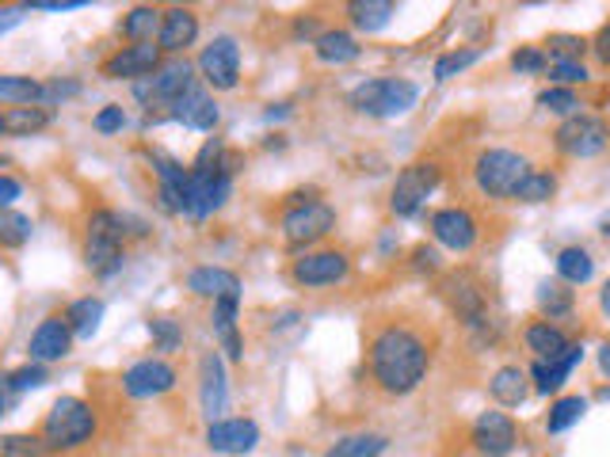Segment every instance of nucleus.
Returning a JSON list of instances; mask_svg holds the SVG:
<instances>
[{
    "instance_id": "1",
    "label": "nucleus",
    "mask_w": 610,
    "mask_h": 457,
    "mask_svg": "<svg viewBox=\"0 0 610 457\" xmlns=\"http://www.w3.org/2000/svg\"><path fill=\"white\" fill-rule=\"evenodd\" d=\"M370 373L393 396H405L427 373V344L412 328H382L370 339Z\"/></svg>"
},
{
    "instance_id": "2",
    "label": "nucleus",
    "mask_w": 610,
    "mask_h": 457,
    "mask_svg": "<svg viewBox=\"0 0 610 457\" xmlns=\"http://www.w3.org/2000/svg\"><path fill=\"white\" fill-rule=\"evenodd\" d=\"M127 237H145V221L130 218V214L115 210H96L88 218V237H85V263L96 274H115L122 268V244Z\"/></svg>"
},
{
    "instance_id": "3",
    "label": "nucleus",
    "mask_w": 610,
    "mask_h": 457,
    "mask_svg": "<svg viewBox=\"0 0 610 457\" xmlns=\"http://www.w3.org/2000/svg\"><path fill=\"white\" fill-rule=\"evenodd\" d=\"M92 435H96V412H92V404H85L80 396H62V401H54V409L46 412V420H43V431H39V438H43L51 454L80 450L85 443H92Z\"/></svg>"
},
{
    "instance_id": "4",
    "label": "nucleus",
    "mask_w": 610,
    "mask_h": 457,
    "mask_svg": "<svg viewBox=\"0 0 610 457\" xmlns=\"http://www.w3.org/2000/svg\"><path fill=\"white\" fill-rule=\"evenodd\" d=\"M473 176L477 187L489 198H511L519 183L531 176V164H526V156L511 153V149H484L473 164Z\"/></svg>"
},
{
    "instance_id": "5",
    "label": "nucleus",
    "mask_w": 610,
    "mask_h": 457,
    "mask_svg": "<svg viewBox=\"0 0 610 457\" xmlns=\"http://www.w3.org/2000/svg\"><path fill=\"white\" fill-rule=\"evenodd\" d=\"M420 88L412 80H397V77H378L367 80L351 91V107L362 115H374V119H393V115H405L412 104H416Z\"/></svg>"
},
{
    "instance_id": "6",
    "label": "nucleus",
    "mask_w": 610,
    "mask_h": 457,
    "mask_svg": "<svg viewBox=\"0 0 610 457\" xmlns=\"http://www.w3.org/2000/svg\"><path fill=\"white\" fill-rule=\"evenodd\" d=\"M557 149L565 156H576V161H588V156H599L607 149L610 141V130L603 119H596V115H568L565 122L557 127Z\"/></svg>"
},
{
    "instance_id": "7",
    "label": "nucleus",
    "mask_w": 610,
    "mask_h": 457,
    "mask_svg": "<svg viewBox=\"0 0 610 457\" xmlns=\"http://www.w3.org/2000/svg\"><path fill=\"white\" fill-rule=\"evenodd\" d=\"M195 88V73L187 62H172V65H161L153 77L138 80L134 91L145 107H172L176 99H184L187 91Z\"/></svg>"
},
{
    "instance_id": "8",
    "label": "nucleus",
    "mask_w": 610,
    "mask_h": 457,
    "mask_svg": "<svg viewBox=\"0 0 610 457\" xmlns=\"http://www.w3.org/2000/svg\"><path fill=\"white\" fill-rule=\"evenodd\" d=\"M336 229V210L325 203H298L294 210H286L283 218V237L291 248H305L313 240L328 237Z\"/></svg>"
},
{
    "instance_id": "9",
    "label": "nucleus",
    "mask_w": 610,
    "mask_h": 457,
    "mask_svg": "<svg viewBox=\"0 0 610 457\" xmlns=\"http://www.w3.org/2000/svg\"><path fill=\"white\" fill-rule=\"evenodd\" d=\"M435 183H439V168H435V164H409V168L397 176V183H393L390 210L397 214V218H412V214H420V206L427 203V195L435 191Z\"/></svg>"
},
{
    "instance_id": "10",
    "label": "nucleus",
    "mask_w": 610,
    "mask_h": 457,
    "mask_svg": "<svg viewBox=\"0 0 610 457\" xmlns=\"http://www.w3.org/2000/svg\"><path fill=\"white\" fill-rule=\"evenodd\" d=\"M199 73L206 85L229 91L237 88V80H241V46H237V39L229 35H218L210 46L199 54Z\"/></svg>"
},
{
    "instance_id": "11",
    "label": "nucleus",
    "mask_w": 610,
    "mask_h": 457,
    "mask_svg": "<svg viewBox=\"0 0 610 457\" xmlns=\"http://www.w3.org/2000/svg\"><path fill=\"white\" fill-rule=\"evenodd\" d=\"M156 69H161V46H153V43H130L104 62L107 80H134V85L153 77Z\"/></svg>"
},
{
    "instance_id": "12",
    "label": "nucleus",
    "mask_w": 610,
    "mask_h": 457,
    "mask_svg": "<svg viewBox=\"0 0 610 457\" xmlns=\"http://www.w3.org/2000/svg\"><path fill=\"white\" fill-rule=\"evenodd\" d=\"M519 443V431L504 412H481L473 423V446L484 457H508Z\"/></svg>"
},
{
    "instance_id": "13",
    "label": "nucleus",
    "mask_w": 610,
    "mask_h": 457,
    "mask_svg": "<svg viewBox=\"0 0 610 457\" xmlns=\"http://www.w3.org/2000/svg\"><path fill=\"white\" fill-rule=\"evenodd\" d=\"M348 271H351V263L344 252H309L294 263L291 274L298 286H336V282L348 279Z\"/></svg>"
},
{
    "instance_id": "14",
    "label": "nucleus",
    "mask_w": 610,
    "mask_h": 457,
    "mask_svg": "<svg viewBox=\"0 0 610 457\" xmlns=\"http://www.w3.org/2000/svg\"><path fill=\"white\" fill-rule=\"evenodd\" d=\"M432 237L450 252H469L477 244V221L461 206H447V210L432 214Z\"/></svg>"
},
{
    "instance_id": "15",
    "label": "nucleus",
    "mask_w": 610,
    "mask_h": 457,
    "mask_svg": "<svg viewBox=\"0 0 610 457\" xmlns=\"http://www.w3.org/2000/svg\"><path fill=\"white\" fill-rule=\"evenodd\" d=\"M172 385H176V370H172L168 362H161V359L134 362L127 373H122V389H127V396H138V401L168 393Z\"/></svg>"
},
{
    "instance_id": "16",
    "label": "nucleus",
    "mask_w": 610,
    "mask_h": 457,
    "mask_svg": "<svg viewBox=\"0 0 610 457\" xmlns=\"http://www.w3.org/2000/svg\"><path fill=\"white\" fill-rule=\"evenodd\" d=\"M260 443V427L252 420H214L206 427V446L214 454H252Z\"/></svg>"
},
{
    "instance_id": "17",
    "label": "nucleus",
    "mask_w": 610,
    "mask_h": 457,
    "mask_svg": "<svg viewBox=\"0 0 610 457\" xmlns=\"http://www.w3.org/2000/svg\"><path fill=\"white\" fill-rule=\"evenodd\" d=\"M195 39H199V15L192 8H168V12H161L156 46L168 50V54H184L187 46H195Z\"/></svg>"
},
{
    "instance_id": "18",
    "label": "nucleus",
    "mask_w": 610,
    "mask_h": 457,
    "mask_svg": "<svg viewBox=\"0 0 610 457\" xmlns=\"http://www.w3.org/2000/svg\"><path fill=\"white\" fill-rule=\"evenodd\" d=\"M69 347H73L69 324H65L62 317H51V320H43V324L35 328V336H31L28 351H31V359L46 366V362L65 359V355H69Z\"/></svg>"
},
{
    "instance_id": "19",
    "label": "nucleus",
    "mask_w": 610,
    "mask_h": 457,
    "mask_svg": "<svg viewBox=\"0 0 610 457\" xmlns=\"http://www.w3.org/2000/svg\"><path fill=\"white\" fill-rule=\"evenodd\" d=\"M199 373H203V412L210 415V423H214V420H218L221 412H226V404H229L226 366H221L218 351L203 355V366H199Z\"/></svg>"
},
{
    "instance_id": "20",
    "label": "nucleus",
    "mask_w": 610,
    "mask_h": 457,
    "mask_svg": "<svg viewBox=\"0 0 610 457\" xmlns=\"http://www.w3.org/2000/svg\"><path fill=\"white\" fill-rule=\"evenodd\" d=\"M447 297L450 305L458 309V317L469 324V328H484V290L477 286L473 279H466V274H458V279L447 282Z\"/></svg>"
},
{
    "instance_id": "21",
    "label": "nucleus",
    "mask_w": 610,
    "mask_h": 457,
    "mask_svg": "<svg viewBox=\"0 0 610 457\" xmlns=\"http://www.w3.org/2000/svg\"><path fill=\"white\" fill-rule=\"evenodd\" d=\"M187 290L210 297V302H221V297H241V279L226 268H195L187 274Z\"/></svg>"
},
{
    "instance_id": "22",
    "label": "nucleus",
    "mask_w": 610,
    "mask_h": 457,
    "mask_svg": "<svg viewBox=\"0 0 610 457\" xmlns=\"http://www.w3.org/2000/svg\"><path fill=\"white\" fill-rule=\"evenodd\" d=\"M172 119L184 122V127H192V130H214L218 127V104H214L203 88H192L184 99L172 104Z\"/></svg>"
},
{
    "instance_id": "23",
    "label": "nucleus",
    "mask_w": 610,
    "mask_h": 457,
    "mask_svg": "<svg viewBox=\"0 0 610 457\" xmlns=\"http://www.w3.org/2000/svg\"><path fill=\"white\" fill-rule=\"evenodd\" d=\"M489 393H492V401L504 404V409H519V404L526 401V393H531V385H526V373L519 370V366H500L489 381Z\"/></svg>"
},
{
    "instance_id": "24",
    "label": "nucleus",
    "mask_w": 610,
    "mask_h": 457,
    "mask_svg": "<svg viewBox=\"0 0 610 457\" xmlns=\"http://www.w3.org/2000/svg\"><path fill=\"white\" fill-rule=\"evenodd\" d=\"M237 305H241V297H221V302H214V331H218L221 347H226V355L233 362L244 355L241 336H237Z\"/></svg>"
},
{
    "instance_id": "25",
    "label": "nucleus",
    "mask_w": 610,
    "mask_h": 457,
    "mask_svg": "<svg viewBox=\"0 0 610 457\" xmlns=\"http://www.w3.org/2000/svg\"><path fill=\"white\" fill-rule=\"evenodd\" d=\"M584 359V347L576 344V347H568L560 359H554V362H538L534 366V389L538 393H554V389H560L565 385V378L573 373V366Z\"/></svg>"
},
{
    "instance_id": "26",
    "label": "nucleus",
    "mask_w": 610,
    "mask_h": 457,
    "mask_svg": "<svg viewBox=\"0 0 610 457\" xmlns=\"http://www.w3.org/2000/svg\"><path fill=\"white\" fill-rule=\"evenodd\" d=\"M526 347L538 355V362H554L573 344H568L560 328H554V324H546V320H538V324H531V328H526Z\"/></svg>"
},
{
    "instance_id": "27",
    "label": "nucleus",
    "mask_w": 610,
    "mask_h": 457,
    "mask_svg": "<svg viewBox=\"0 0 610 457\" xmlns=\"http://www.w3.org/2000/svg\"><path fill=\"white\" fill-rule=\"evenodd\" d=\"M100 320H104V302L100 297H80L65 309V324L77 339H92L100 331Z\"/></svg>"
},
{
    "instance_id": "28",
    "label": "nucleus",
    "mask_w": 610,
    "mask_h": 457,
    "mask_svg": "<svg viewBox=\"0 0 610 457\" xmlns=\"http://www.w3.org/2000/svg\"><path fill=\"white\" fill-rule=\"evenodd\" d=\"M313 50H317V57L328 65H348L359 57V43H356V35H348V31H325V35H317Z\"/></svg>"
},
{
    "instance_id": "29",
    "label": "nucleus",
    "mask_w": 610,
    "mask_h": 457,
    "mask_svg": "<svg viewBox=\"0 0 610 457\" xmlns=\"http://www.w3.org/2000/svg\"><path fill=\"white\" fill-rule=\"evenodd\" d=\"M51 127V111L43 107H8L4 111V138H31Z\"/></svg>"
},
{
    "instance_id": "30",
    "label": "nucleus",
    "mask_w": 610,
    "mask_h": 457,
    "mask_svg": "<svg viewBox=\"0 0 610 457\" xmlns=\"http://www.w3.org/2000/svg\"><path fill=\"white\" fill-rule=\"evenodd\" d=\"M122 35H127L130 43H153V35H161V12L150 4L130 8L127 20H122Z\"/></svg>"
},
{
    "instance_id": "31",
    "label": "nucleus",
    "mask_w": 610,
    "mask_h": 457,
    "mask_svg": "<svg viewBox=\"0 0 610 457\" xmlns=\"http://www.w3.org/2000/svg\"><path fill=\"white\" fill-rule=\"evenodd\" d=\"M348 12L359 31H382L397 15V4H390V0H356Z\"/></svg>"
},
{
    "instance_id": "32",
    "label": "nucleus",
    "mask_w": 610,
    "mask_h": 457,
    "mask_svg": "<svg viewBox=\"0 0 610 457\" xmlns=\"http://www.w3.org/2000/svg\"><path fill=\"white\" fill-rule=\"evenodd\" d=\"M43 99V85L31 77H12V73H4L0 77V104H12V107H31Z\"/></svg>"
},
{
    "instance_id": "33",
    "label": "nucleus",
    "mask_w": 610,
    "mask_h": 457,
    "mask_svg": "<svg viewBox=\"0 0 610 457\" xmlns=\"http://www.w3.org/2000/svg\"><path fill=\"white\" fill-rule=\"evenodd\" d=\"M591 271H596V263H591V255L584 252V248H565V252L557 255V279L568 282V286L588 282Z\"/></svg>"
},
{
    "instance_id": "34",
    "label": "nucleus",
    "mask_w": 610,
    "mask_h": 457,
    "mask_svg": "<svg viewBox=\"0 0 610 457\" xmlns=\"http://www.w3.org/2000/svg\"><path fill=\"white\" fill-rule=\"evenodd\" d=\"M573 290H568V282L560 279H549L538 286V309L549 313V317H565V313H573Z\"/></svg>"
},
{
    "instance_id": "35",
    "label": "nucleus",
    "mask_w": 610,
    "mask_h": 457,
    "mask_svg": "<svg viewBox=\"0 0 610 457\" xmlns=\"http://www.w3.org/2000/svg\"><path fill=\"white\" fill-rule=\"evenodd\" d=\"M385 454V435H351L340 438L325 457H382Z\"/></svg>"
},
{
    "instance_id": "36",
    "label": "nucleus",
    "mask_w": 610,
    "mask_h": 457,
    "mask_svg": "<svg viewBox=\"0 0 610 457\" xmlns=\"http://www.w3.org/2000/svg\"><path fill=\"white\" fill-rule=\"evenodd\" d=\"M584 412H588V401H584V396H560L554 409H549L546 431L549 435H560V431H568L573 423H580Z\"/></svg>"
},
{
    "instance_id": "37",
    "label": "nucleus",
    "mask_w": 610,
    "mask_h": 457,
    "mask_svg": "<svg viewBox=\"0 0 610 457\" xmlns=\"http://www.w3.org/2000/svg\"><path fill=\"white\" fill-rule=\"evenodd\" d=\"M31 240V218L20 210H0V248H23Z\"/></svg>"
},
{
    "instance_id": "38",
    "label": "nucleus",
    "mask_w": 610,
    "mask_h": 457,
    "mask_svg": "<svg viewBox=\"0 0 610 457\" xmlns=\"http://www.w3.org/2000/svg\"><path fill=\"white\" fill-rule=\"evenodd\" d=\"M554 191H557V179L549 172H531L511 198H519V203H546V198H554Z\"/></svg>"
},
{
    "instance_id": "39",
    "label": "nucleus",
    "mask_w": 610,
    "mask_h": 457,
    "mask_svg": "<svg viewBox=\"0 0 610 457\" xmlns=\"http://www.w3.org/2000/svg\"><path fill=\"white\" fill-rule=\"evenodd\" d=\"M0 457H51L39 435H0Z\"/></svg>"
},
{
    "instance_id": "40",
    "label": "nucleus",
    "mask_w": 610,
    "mask_h": 457,
    "mask_svg": "<svg viewBox=\"0 0 610 457\" xmlns=\"http://www.w3.org/2000/svg\"><path fill=\"white\" fill-rule=\"evenodd\" d=\"M481 57V50H450V54H443L439 62H435V80H450L455 73H461V69H469V65Z\"/></svg>"
},
{
    "instance_id": "41",
    "label": "nucleus",
    "mask_w": 610,
    "mask_h": 457,
    "mask_svg": "<svg viewBox=\"0 0 610 457\" xmlns=\"http://www.w3.org/2000/svg\"><path fill=\"white\" fill-rule=\"evenodd\" d=\"M8 389H15V393H23V389H39L51 381V373H46L43 362H31V366H20V370H12L8 378H0Z\"/></svg>"
},
{
    "instance_id": "42",
    "label": "nucleus",
    "mask_w": 610,
    "mask_h": 457,
    "mask_svg": "<svg viewBox=\"0 0 610 457\" xmlns=\"http://www.w3.org/2000/svg\"><path fill=\"white\" fill-rule=\"evenodd\" d=\"M150 336H153L156 351H176V347L184 344V331H179V324L172 317H153L150 320Z\"/></svg>"
},
{
    "instance_id": "43",
    "label": "nucleus",
    "mask_w": 610,
    "mask_h": 457,
    "mask_svg": "<svg viewBox=\"0 0 610 457\" xmlns=\"http://www.w3.org/2000/svg\"><path fill=\"white\" fill-rule=\"evenodd\" d=\"M538 107H546V111H554V115H576V96H573V88H546L538 96Z\"/></svg>"
},
{
    "instance_id": "44",
    "label": "nucleus",
    "mask_w": 610,
    "mask_h": 457,
    "mask_svg": "<svg viewBox=\"0 0 610 457\" xmlns=\"http://www.w3.org/2000/svg\"><path fill=\"white\" fill-rule=\"evenodd\" d=\"M549 54H557V62H580V54L588 50L580 35H549Z\"/></svg>"
},
{
    "instance_id": "45",
    "label": "nucleus",
    "mask_w": 610,
    "mask_h": 457,
    "mask_svg": "<svg viewBox=\"0 0 610 457\" xmlns=\"http://www.w3.org/2000/svg\"><path fill=\"white\" fill-rule=\"evenodd\" d=\"M511 65H515L519 73H542L549 65V54L546 50H538V46H523V50L511 54Z\"/></svg>"
},
{
    "instance_id": "46",
    "label": "nucleus",
    "mask_w": 610,
    "mask_h": 457,
    "mask_svg": "<svg viewBox=\"0 0 610 457\" xmlns=\"http://www.w3.org/2000/svg\"><path fill=\"white\" fill-rule=\"evenodd\" d=\"M127 127V111H122L119 104H107L100 115H96V130L100 134H119V130Z\"/></svg>"
},
{
    "instance_id": "47",
    "label": "nucleus",
    "mask_w": 610,
    "mask_h": 457,
    "mask_svg": "<svg viewBox=\"0 0 610 457\" xmlns=\"http://www.w3.org/2000/svg\"><path fill=\"white\" fill-rule=\"evenodd\" d=\"M554 80H557V88L584 85V80H588V69H584L580 62H554Z\"/></svg>"
},
{
    "instance_id": "48",
    "label": "nucleus",
    "mask_w": 610,
    "mask_h": 457,
    "mask_svg": "<svg viewBox=\"0 0 610 457\" xmlns=\"http://www.w3.org/2000/svg\"><path fill=\"white\" fill-rule=\"evenodd\" d=\"M23 195V187H20V179H12V176H0V210H12V203Z\"/></svg>"
},
{
    "instance_id": "49",
    "label": "nucleus",
    "mask_w": 610,
    "mask_h": 457,
    "mask_svg": "<svg viewBox=\"0 0 610 457\" xmlns=\"http://www.w3.org/2000/svg\"><path fill=\"white\" fill-rule=\"evenodd\" d=\"M591 50H596L599 62L610 65V23H603V31L596 35V43H591Z\"/></svg>"
},
{
    "instance_id": "50",
    "label": "nucleus",
    "mask_w": 610,
    "mask_h": 457,
    "mask_svg": "<svg viewBox=\"0 0 610 457\" xmlns=\"http://www.w3.org/2000/svg\"><path fill=\"white\" fill-rule=\"evenodd\" d=\"M31 8H43V12H69V8H85V0H35Z\"/></svg>"
},
{
    "instance_id": "51",
    "label": "nucleus",
    "mask_w": 610,
    "mask_h": 457,
    "mask_svg": "<svg viewBox=\"0 0 610 457\" xmlns=\"http://www.w3.org/2000/svg\"><path fill=\"white\" fill-rule=\"evenodd\" d=\"M416 268L435 271L439 268V252H435V248H416Z\"/></svg>"
},
{
    "instance_id": "52",
    "label": "nucleus",
    "mask_w": 610,
    "mask_h": 457,
    "mask_svg": "<svg viewBox=\"0 0 610 457\" xmlns=\"http://www.w3.org/2000/svg\"><path fill=\"white\" fill-rule=\"evenodd\" d=\"M599 370H603L607 378H610V344H607V347H599Z\"/></svg>"
},
{
    "instance_id": "53",
    "label": "nucleus",
    "mask_w": 610,
    "mask_h": 457,
    "mask_svg": "<svg viewBox=\"0 0 610 457\" xmlns=\"http://www.w3.org/2000/svg\"><path fill=\"white\" fill-rule=\"evenodd\" d=\"M599 305H603V313H607V317H610V282H607V286H603V294H599Z\"/></svg>"
},
{
    "instance_id": "54",
    "label": "nucleus",
    "mask_w": 610,
    "mask_h": 457,
    "mask_svg": "<svg viewBox=\"0 0 610 457\" xmlns=\"http://www.w3.org/2000/svg\"><path fill=\"white\" fill-rule=\"evenodd\" d=\"M599 229H603V232H607V237H610V214H607V218H603V221H599Z\"/></svg>"
},
{
    "instance_id": "55",
    "label": "nucleus",
    "mask_w": 610,
    "mask_h": 457,
    "mask_svg": "<svg viewBox=\"0 0 610 457\" xmlns=\"http://www.w3.org/2000/svg\"><path fill=\"white\" fill-rule=\"evenodd\" d=\"M0 138H4V115H0Z\"/></svg>"
},
{
    "instance_id": "56",
    "label": "nucleus",
    "mask_w": 610,
    "mask_h": 457,
    "mask_svg": "<svg viewBox=\"0 0 610 457\" xmlns=\"http://www.w3.org/2000/svg\"><path fill=\"white\" fill-rule=\"evenodd\" d=\"M0 415H4V401H0Z\"/></svg>"
}]
</instances>
